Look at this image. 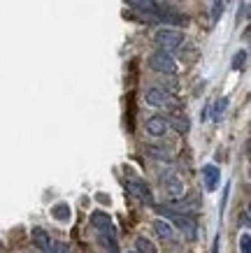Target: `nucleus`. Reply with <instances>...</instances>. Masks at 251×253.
<instances>
[{"label": "nucleus", "instance_id": "obj_1", "mask_svg": "<svg viewBox=\"0 0 251 253\" xmlns=\"http://www.w3.org/2000/svg\"><path fill=\"white\" fill-rule=\"evenodd\" d=\"M158 209L167 216V218H172V221H175L177 225L186 232V237H189L191 242H196V239H198V225H196V221H193L191 216H182L179 211H175V209H170V207H158Z\"/></svg>", "mask_w": 251, "mask_h": 253}, {"label": "nucleus", "instance_id": "obj_2", "mask_svg": "<svg viewBox=\"0 0 251 253\" xmlns=\"http://www.w3.org/2000/svg\"><path fill=\"white\" fill-rule=\"evenodd\" d=\"M149 68L156 70V72H160V75H175L177 63H175V58L170 56V51L160 49V51H156V54L149 56Z\"/></svg>", "mask_w": 251, "mask_h": 253}, {"label": "nucleus", "instance_id": "obj_3", "mask_svg": "<svg viewBox=\"0 0 251 253\" xmlns=\"http://www.w3.org/2000/svg\"><path fill=\"white\" fill-rule=\"evenodd\" d=\"M153 40H156V44L160 46V49H165V51H172V49H177V46H182L184 42V35L179 31H170V28H160L156 35H153Z\"/></svg>", "mask_w": 251, "mask_h": 253}, {"label": "nucleus", "instance_id": "obj_4", "mask_svg": "<svg viewBox=\"0 0 251 253\" xmlns=\"http://www.w3.org/2000/svg\"><path fill=\"white\" fill-rule=\"evenodd\" d=\"M126 186H128V191L133 193L135 198L142 200V202H151V191H149V186H147L145 179H140L137 174L130 172V174L126 176Z\"/></svg>", "mask_w": 251, "mask_h": 253}, {"label": "nucleus", "instance_id": "obj_5", "mask_svg": "<svg viewBox=\"0 0 251 253\" xmlns=\"http://www.w3.org/2000/svg\"><path fill=\"white\" fill-rule=\"evenodd\" d=\"M163 186H165L167 195H170L172 200H182L184 198V184H182V179H179L175 172L163 174Z\"/></svg>", "mask_w": 251, "mask_h": 253}, {"label": "nucleus", "instance_id": "obj_6", "mask_svg": "<svg viewBox=\"0 0 251 253\" xmlns=\"http://www.w3.org/2000/svg\"><path fill=\"white\" fill-rule=\"evenodd\" d=\"M126 2L133 9H137V12H142L147 16H153V19H158V14L163 12V7H160L156 0H126Z\"/></svg>", "mask_w": 251, "mask_h": 253}, {"label": "nucleus", "instance_id": "obj_7", "mask_svg": "<svg viewBox=\"0 0 251 253\" xmlns=\"http://www.w3.org/2000/svg\"><path fill=\"white\" fill-rule=\"evenodd\" d=\"M91 225L96 228L98 235H116L114 232V223L109 218V214H102V211H96L91 216Z\"/></svg>", "mask_w": 251, "mask_h": 253}, {"label": "nucleus", "instance_id": "obj_8", "mask_svg": "<svg viewBox=\"0 0 251 253\" xmlns=\"http://www.w3.org/2000/svg\"><path fill=\"white\" fill-rule=\"evenodd\" d=\"M167 130H170V121H167L165 116H151V119H147V132L151 137H163Z\"/></svg>", "mask_w": 251, "mask_h": 253}, {"label": "nucleus", "instance_id": "obj_9", "mask_svg": "<svg viewBox=\"0 0 251 253\" xmlns=\"http://www.w3.org/2000/svg\"><path fill=\"white\" fill-rule=\"evenodd\" d=\"M145 100H147V105H151V107H165V105L172 102L170 93L163 91V88H149L145 93Z\"/></svg>", "mask_w": 251, "mask_h": 253}, {"label": "nucleus", "instance_id": "obj_10", "mask_svg": "<svg viewBox=\"0 0 251 253\" xmlns=\"http://www.w3.org/2000/svg\"><path fill=\"white\" fill-rule=\"evenodd\" d=\"M202 181H205L207 191H216V186L221 181V169L216 165H205L202 168Z\"/></svg>", "mask_w": 251, "mask_h": 253}, {"label": "nucleus", "instance_id": "obj_11", "mask_svg": "<svg viewBox=\"0 0 251 253\" xmlns=\"http://www.w3.org/2000/svg\"><path fill=\"white\" fill-rule=\"evenodd\" d=\"M153 230L158 232V237L167 239V242L175 239V228H172L167 221H163V218H156V221H153Z\"/></svg>", "mask_w": 251, "mask_h": 253}, {"label": "nucleus", "instance_id": "obj_12", "mask_svg": "<svg viewBox=\"0 0 251 253\" xmlns=\"http://www.w3.org/2000/svg\"><path fill=\"white\" fill-rule=\"evenodd\" d=\"M31 237H33V244L38 246L40 251H47V246H49V242H51V239H49V235H47L42 228H35V230L31 232Z\"/></svg>", "mask_w": 251, "mask_h": 253}, {"label": "nucleus", "instance_id": "obj_13", "mask_svg": "<svg viewBox=\"0 0 251 253\" xmlns=\"http://www.w3.org/2000/svg\"><path fill=\"white\" fill-rule=\"evenodd\" d=\"M135 251L137 253H158L156 251V244H153L149 237H137L135 239Z\"/></svg>", "mask_w": 251, "mask_h": 253}, {"label": "nucleus", "instance_id": "obj_14", "mask_svg": "<svg viewBox=\"0 0 251 253\" xmlns=\"http://www.w3.org/2000/svg\"><path fill=\"white\" fill-rule=\"evenodd\" d=\"M51 216L56 218V221L65 223L70 218V207L65 205V202H58V205H53V207H51Z\"/></svg>", "mask_w": 251, "mask_h": 253}, {"label": "nucleus", "instance_id": "obj_15", "mask_svg": "<svg viewBox=\"0 0 251 253\" xmlns=\"http://www.w3.org/2000/svg\"><path fill=\"white\" fill-rule=\"evenodd\" d=\"M45 253H72V251H70V246L65 242H49Z\"/></svg>", "mask_w": 251, "mask_h": 253}, {"label": "nucleus", "instance_id": "obj_16", "mask_svg": "<svg viewBox=\"0 0 251 253\" xmlns=\"http://www.w3.org/2000/svg\"><path fill=\"white\" fill-rule=\"evenodd\" d=\"M226 107H228V98H221V100H216V105H214V121H219L221 116H223V112H226Z\"/></svg>", "mask_w": 251, "mask_h": 253}, {"label": "nucleus", "instance_id": "obj_17", "mask_svg": "<svg viewBox=\"0 0 251 253\" xmlns=\"http://www.w3.org/2000/svg\"><path fill=\"white\" fill-rule=\"evenodd\" d=\"M244 63H247V51L242 49L233 56V70H244Z\"/></svg>", "mask_w": 251, "mask_h": 253}, {"label": "nucleus", "instance_id": "obj_18", "mask_svg": "<svg viewBox=\"0 0 251 253\" xmlns=\"http://www.w3.org/2000/svg\"><path fill=\"white\" fill-rule=\"evenodd\" d=\"M221 14H223V0H212V23L219 21Z\"/></svg>", "mask_w": 251, "mask_h": 253}, {"label": "nucleus", "instance_id": "obj_19", "mask_svg": "<svg viewBox=\"0 0 251 253\" xmlns=\"http://www.w3.org/2000/svg\"><path fill=\"white\" fill-rule=\"evenodd\" d=\"M240 253H251V235L249 232H242V237H240Z\"/></svg>", "mask_w": 251, "mask_h": 253}, {"label": "nucleus", "instance_id": "obj_20", "mask_svg": "<svg viewBox=\"0 0 251 253\" xmlns=\"http://www.w3.org/2000/svg\"><path fill=\"white\" fill-rule=\"evenodd\" d=\"M147 151H149V154H151V156H156L158 161H170V154H167V151H163V149H156V146H149Z\"/></svg>", "mask_w": 251, "mask_h": 253}, {"label": "nucleus", "instance_id": "obj_21", "mask_svg": "<svg viewBox=\"0 0 251 253\" xmlns=\"http://www.w3.org/2000/svg\"><path fill=\"white\" fill-rule=\"evenodd\" d=\"M212 253H219V237L214 239V246H212Z\"/></svg>", "mask_w": 251, "mask_h": 253}, {"label": "nucleus", "instance_id": "obj_22", "mask_svg": "<svg viewBox=\"0 0 251 253\" xmlns=\"http://www.w3.org/2000/svg\"><path fill=\"white\" fill-rule=\"evenodd\" d=\"M242 223H244V225H249V211H244V216H242Z\"/></svg>", "mask_w": 251, "mask_h": 253}, {"label": "nucleus", "instance_id": "obj_23", "mask_svg": "<svg viewBox=\"0 0 251 253\" xmlns=\"http://www.w3.org/2000/svg\"><path fill=\"white\" fill-rule=\"evenodd\" d=\"M126 253H137V251H126Z\"/></svg>", "mask_w": 251, "mask_h": 253}]
</instances>
